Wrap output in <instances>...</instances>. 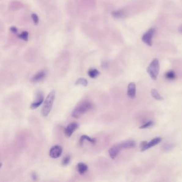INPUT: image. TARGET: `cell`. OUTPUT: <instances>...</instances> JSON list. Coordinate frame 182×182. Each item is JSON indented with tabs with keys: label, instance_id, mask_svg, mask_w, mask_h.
Returning <instances> with one entry per match:
<instances>
[{
	"label": "cell",
	"instance_id": "6da1fadb",
	"mask_svg": "<svg viewBox=\"0 0 182 182\" xmlns=\"http://www.w3.org/2000/svg\"><path fill=\"white\" fill-rule=\"evenodd\" d=\"M93 105L89 101H84L76 106L72 113V116L75 118H79L84 114L92 109Z\"/></svg>",
	"mask_w": 182,
	"mask_h": 182
},
{
	"label": "cell",
	"instance_id": "7a4b0ae2",
	"mask_svg": "<svg viewBox=\"0 0 182 182\" xmlns=\"http://www.w3.org/2000/svg\"><path fill=\"white\" fill-rule=\"evenodd\" d=\"M56 92L54 90H52L46 97L44 101V104L41 111V114L43 117H46L49 115L52 109V105L54 102Z\"/></svg>",
	"mask_w": 182,
	"mask_h": 182
},
{
	"label": "cell",
	"instance_id": "3957f363",
	"mask_svg": "<svg viewBox=\"0 0 182 182\" xmlns=\"http://www.w3.org/2000/svg\"><path fill=\"white\" fill-rule=\"evenodd\" d=\"M159 69L160 65L159 61L157 59H154L152 61V62L147 68V72L149 74V76H150L152 79L156 80L159 74Z\"/></svg>",
	"mask_w": 182,
	"mask_h": 182
},
{
	"label": "cell",
	"instance_id": "277c9868",
	"mask_svg": "<svg viewBox=\"0 0 182 182\" xmlns=\"http://www.w3.org/2000/svg\"><path fill=\"white\" fill-rule=\"evenodd\" d=\"M154 32H155V29L153 28H151L143 35L142 39L143 41L148 46H152V38Z\"/></svg>",
	"mask_w": 182,
	"mask_h": 182
},
{
	"label": "cell",
	"instance_id": "5b68a950",
	"mask_svg": "<svg viewBox=\"0 0 182 182\" xmlns=\"http://www.w3.org/2000/svg\"><path fill=\"white\" fill-rule=\"evenodd\" d=\"M63 152V148L60 145H54L51 148L49 155L54 159H56L60 157Z\"/></svg>",
	"mask_w": 182,
	"mask_h": 182
},
{
	"label": "cell",
	"instance_id": "8992f818",
	"mask_svg": "<svg viewBox=\"0 0 182 182\" xmlns=\"http://www.w3.org/2000/svg\"><path fill=\"white\" fill-rule=\"evenodd\" d=\"M43 100H44L43 94L41 92H38L35 101L33 102L31 105V109L35 110L36 108H38V107L40 106V105L42 104Z\"/></svg>",
	"mask_w": 182,
	"mask_h": 182
},
{
	"label": "cell",
	"instance_id": "52a82bcc",
	"mask_svg": "<svg viewBox=\"0 0 182 182\" xmlns=\"http://www.w3.org/2000/svg\"><path fill=\"white\" fill-rule=\"evenodd\" d=\"M78 128V124L76 122H73L69 124L66 127V128H65L64 130L65 135L68 137H71L74 131Z\"/></svg>",
	"mask_w": 182,
	"mask_h": 182
},
{
	"label": "cell",
	"instance_id": "ba28073f",
	"mask_svg": "<svg viewBox=\"0 0 182 182\" xmlns=\"http://www.w3.org/2000/svg\"><path fill=\"white\" fill-rule=\"evenodd\" d=\"M121 150V148L119 144L115 145L109 150V155H110L112 159H114L117 157V156L118 155V154L120 152Z\"/></svg>",
	"mask_w": 182,
	"mask_h": 182
},
{
	"label": "cell",
	"instance_id": "9c48e42d",
	"mask_svg": "<svg viewBox=\"0 0 182 182\" xmlns=\"http://www.w3.org/2000/svg\"><path fill=\"white\" fill-rule=\"evenodd\" d=\"M46 76V73L44 71L39 72L32 78V82L33 83H37L41 81L45 78Z\"/></svg>",
	"mask_w": 182,
	"mask_h": 182
},
{
	"label": "cell",
	"instance_id": "30bf717a",
	"mask_svg": "<svg viewBox=\"0 0 182 182\" xmlns=\"http://www.w3.org/2000/svg\"><path fill=\"white\" fill-rule=\"evenodd\" d=\"M161 140H162V138L161 137H156V138H154L150 142L147 143V145L143 149H142L140 151L142 152H144V151L147 150V149L151 148L152 147H154L156 145L158 144L159 143L161 142Z\"/></svg>",
	"mask_w": 182,
	"mask_h": 182
},
{
	"label": "cell",
	"instance_id": "8fae6325",
	"mask_svg": "<svg viewBox=\"0 0 182 182\" xmlns=\"http://www.w3.org/2000/svg\"><path fill=\"white\" fill-rule=\"evenodd\" d=\"M136 84L134 82H131L128 84L127 95L128 97L134 98L136 96Z\"/></svg>",
	"mask_w": 182,
	"mask_h": 182
},
{
	"label": "cell",
	"instance_id": "7c38bea8",
	"mask_svg": "<svg viewBox=\"0 0 182 182\" xmlns=\"http://www.w3.org/2000/svg\"><path fill=\"white\" fill-rule=\"evenodd\" d=\"M122 150L125 149H130L136 146V143L133 140H127L119 144Z\"/></svg>",
	"mask_w": 182,
	"mask_h": 182
},
{
	"label": "cell",
	"instance_id": "4fadbf2b",
	"mask_svg": "<svg viewBox=\"0 0 182 182\" xmlns=\"http://www.w3.org/2000/svg\"><path fill=\"white\" fill-rule=\"evenodd\" d=\"M84 140H87L89 142L91 143L92 144H95L96 142V138H91V137H89L87 135H82L80 138V144L81 146L83 145V143H84Z\"/></svg>",
	"mask_w": 182,
	"mask_h": 182
},
{
	"label": "cell",
	"instance_id": "5bb4252c",
	"mask_svg": "<svg viewBox=\"0 0 182 182\" xmlns=\"http://www.w3.org/2000/svg\"><path fill=\"white\" fill-rule=\"evenodd\" d=\"M77 169L79 173L81 175L86 173L88 169V165L83 162H80L77 165Z\"/></svg>",
	"mask_w": 182,
	"mask_h": 182
},
{
	"label": "cell",
	"instance_id": "9a60e30c",
	"mask_svg": "<svg viewBox=\"0 0 182 182\" xmlns=\"http://www.w3.org/2000/svg\"><path fill=\"white\" fill-rule=\"evenodd\" d=\"M99 72L96 69H91L88 71V76L92 79L96 78L99 75Z\"/></svg>",
	"mask_w": 182,
	"mask_h": 182
},
{
	"label": "cell",
	"instance_id": "2e32d148",
	"mask_svg": "<svg viewBox=\"0 0 182 182\" xmlns=\"http://www.w3.org/2000/svg\"><path fill=\"white\" fill-rule=\"evenodd\" d=\"M88 84V82L87 80L84 79V78H81L78 79L76 82V85L79 86H84V87H86L87 86Z\"/></svg>",
	"mask_w": 182,
	"mask_h": 182
},
{
	"label": "cell",
	"instance_id": "e0dca14e",
	"mask_svg": "<svg viewBox=\"0 0 182 182\" xmlns=\"http://www.w3.org/2000/svg\"><path fill=\"white\" fill-rule=\"evenodd\" d=\"M151 95L153 96V98L157 100L162 101L163 99V97L159 94V92H158V91L155 89H153L152 90H151Z\"/></svg>",
	"mask_w": 182,
	"mask_h": 182
},
{
	"label": "cell",
	"instance_id": "ac0fdd59",
	"mask_svg": "<svg viewBox=\"0 0 182 182\" xmlns=\"http://www.w3.org/2000/svg\"><path fill=\"white\" fill-rule=\"evenodd\" d=\"M112 14L113 15V17L119 18L124 16V13L122 10H117L113 11L112 13Z\"/></svg>",
	"mask_w": 182,
	"mask_h": 182
},
{
	"label": "cell",
	"instance_id": "d6986e66",
	"mask_svg": "<svg viewBox=\"0 0 182 182\" xmlns=\"http://www.w3.org/2000/svg\"><path fill=\"white\" fill-rule=\"evenodd\" d=\"M165 77L167 79L169 80H174L175 79L176 77V74L175 73V72L173 71H168L165 73Z\"/></svg>",
	"mask_w": 182,
	"mask_h": 182
},
{
	"label": "cell",
	"instance_id": "ffe728a7",
	"mask_svg": "<svg viewBox=\"0 0 182 182\" xmlns=\"http://www.w3.org/2000/svg\"><path fill=\"white\" fill-rule=\"evenodd\" d=\"M28 33L26 31H24L18 35V37L22 40H24L25 41H27L28 40Z\"/></svg>",
	"mask_w": 182,
	"mask_h": 182
},
{
	"label": "cell",
	"instance_id": "44dd1931",
	"mask_svg": "<svg viewBox=\"0 0 182 182\" xmlns=\"http://www.w3.org/2000/svg\"><path fill=\"white\" fill-rule=\"evenodd\" d=\"M71 161V157L70 155H67L63 159L62 161V165H69V162Z\"/></svg>",
	"mask_w": 182,
	"mask_h": 182
},
{
	"label": "cell",
	"instance_id": "7402d4cb",
	"mask_svg": "<svg viewBox=\"0 0 182 182\" xmlns=\"http://www.w3.org/2000/svg\"><path fill=\"white\" fill-rule=\"evenodd\" d=\"M153 124V122L152 121H151L147 122V123H145L144 124L140 126V127H139V129H145V128H149L150 127L152 126Z\"/></svg>",
	"mask_w": 182,
	"mask_h": 182
},
{
	"label": "cell",
	"instance_id": "603a6c76",
	"mask_svg": "<svg viewBox=\"0 0 182 182\" xmlns=\"http://www.w3.org/2000/svg\"><path fill=\"white\" fill-rule=\"evenodd\" d=\"M32 18L33 19L34 23L35 24V25H37L39 23V17H38V15H36V14H35V13H33L32 15Z\"/></svg>",
	"mask_w": 182,
	"mask_h": 182
},
{
	"label": "cell",
	"instance_id": "cb8c5ba5",
	"mask_svg": "<svg viewBox=\"0 0 182 182\" xmlns=\"http://www.w3.org/2000/svg\"><path fill=\"white\" fill-rule=\"evenodd\" d=\"M147 142H146V141H143V142H142L140 143V150H142V149H143L144 147L146 145H147Z\"/></svg>",
	"mask_w": 182,
	"mask_h": 182
},
{
	"label": "cell",
	"instance_id": "d4e9b609",
	"mask_svg": "<svg viewBox=\"0 0 182 182\" xmlns=\"http://www.w3.org/2000/svg\"><path fill=\"white\" fill-rule=\"evenodd\" d=\"M10 31L13 32V33H17L18 29L15 26H12L10 28Z\"/></svg>",
	"mask_w": 182,
	"mask_h": 182
},
{
	"label": "cell",
	"instance_id": "484cf974",
	"mask_svg": "<svg viewBox=\"0 0 182 182\" xmlns=\"http://www.w3.org/2000/svg\"><path fill=\"white\" fill-rule=\"evenodd\" d=\"M32 178H33L34 180H36L37 179V178H38L37 175H36V174L35 173H33L32 175Z\"/></svg>",
	"mask_w": 182,
	"mask_h": 182
},
{
	"label": "cell",
	"instance_id": "4316f807",
	"mask_svg": "<svg viewBox=\"0 0 182 182\" xmlns=\"http://www.w3.org/2000/svg\"><path fill=\"white\" fill-rule=\"evenodd\" d=\"M178 31L180 32L181 33H182V25L181 26H180V27H179V28H178Z\"/></svg>",
	"mask_w": 182,
	"mask_h": 182
}]
</instances>
